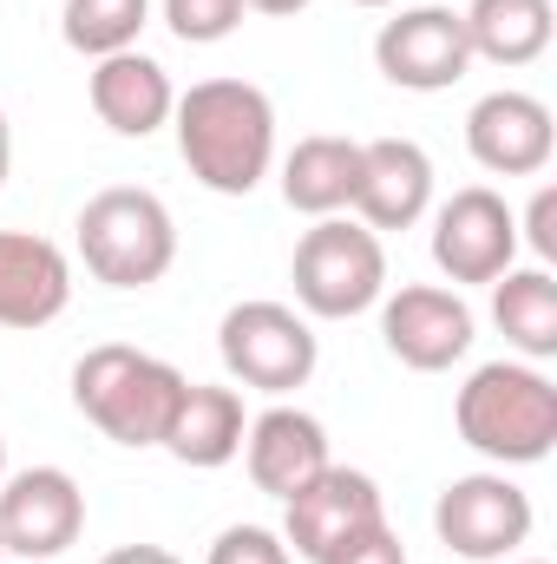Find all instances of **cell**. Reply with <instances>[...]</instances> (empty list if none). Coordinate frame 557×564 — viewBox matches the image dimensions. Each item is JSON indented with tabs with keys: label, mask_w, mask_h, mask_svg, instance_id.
<instances>
[{
	"label": "cell",
	"mask_w": 557,
	"mask_h": 564,
	"mask_svg": "<svg viewBox=\"0 0 557 564\" xmlns=\"http://www.w3.org/2000/svg\"><path fill=\"white\" fill-rule=\"evenodd\" d=\"M354 7H394V0H354Z\"/></svg>",
	"instance_id": "cell-30"
},
{
	"label": "cell",
	"mask_w": 557,
	"mask_h": 564,
	"mask_svg": "<svg viewBox=\"0 0 557 564\" xmlns=\"http://www.w3.org/2000/svg\"><path fill=\"white\" fill-rule=\"evenodd\" d=\"M243 0H164V26L184 40V46H217L243 26Z\"/></svg>",
	"instance_id": "cell-23"
},
{
	"label": "cell",
	"mask_w": 557,
	"mask_h": 564,
	"mask_svg": "<svg viewBox=\"0 0 557 564\" xmlns=\"http://www.w3.org/2000/svg\"><path fill=\"white\" fill-rule=\"evenodd\" d=\"M532 525H538L532 492H525L518 479H505V466H499V473H466V479H452V486L439 492V506H433L439 545L459 552V558H472V564L512 558V552L532 539Z\"/></svg>",
	"instance_id": "cell-8"
},
{
	"label": "cell",
	"mask_w": 557,
	"mask_h": 564,
	"mask_svg": "<svg viewBox=\"0 0 557 564\" xmlns=\"http://www.w3.org/2000/svg\"><path fill=\"white\" fill-rule=\"evenodd\" d=\"M79 257L106 289H151L177 263V217L144 184H106L79 210Z\"/></svg>",
	"instance_id": "cell-4"
},
{
	"label": "cell",
	"mask_w": 557,
	"mask_h": 564,
	"mask_svg": "<svg viewBox=\"0 0 557 564\" xmlns=\"http://www.w3.org/2000/svg\"><path fill=\"white\" fill-rule=\"evenodd\" d=\"M217 355H223L230 381H243L256 394H295V388H308L321 341H315L308 315H295L288 302H237L217 328Z\"/></svg>",
	"instance_id": "cell-6"
},
{
	"label": "cell",
	"mask_w": 557,
	"mask_h": 564,
	"mask_svg": "<svg viewBox=\"0 0 557 564\" xmlns=\"http://www.w3.org/2000/svg\"><path fill=\"white\" fill-rule=\"evenodd\" d=\"M177 394H184V375L125 341H99L73 368V408L119 446H157Z\"/></svg>",
	"instance_id": "cell-3"
},
{
	"label": "cell",
	"mask_w": 557,
	"mask_h": 564,
	"mask_svg": "<svg viewBox=\"0 0 557 564\" xmlns=\"http://www.w3.org/2000/svg\"><path fill=\"white\" fill-rule=\"evenodd\" d=\"M0 558H7V545H0Z\"/></svg>",
	"instance_id": "cell-33"
},
{
	"label": "cell",
	"mask_w": 557,
	"mask_h": 564,
	"mask_svg": "<svg viewBox=\"0 0 557 564\" xmlns=\"http://www.w3.org/2000/svg\"><path fill=\"white\" fill-rule=\"evenodd\" d=\"M243 466H250L256 492L288 499L328 466V426L302 408H263L243 433Z\"/></svg>",
	"instance_id": "cell-17"
},
{
	"label": "cell",
	"mask_w": 557,
	"mask_h": 564,
	"mask_svg": "<svg viewBox=\"0 0 557 564\" xmlns=\"http://www.w3.org/2000/svg\"><path fill=\"white\" fill-rule=\"evenodd\" d=\"M354 184H361V139L315 132L295 139V151L282 158V204L302 217H341L354 204Z\"/></svg>",
	"instance_id": "cell-19"
},
{
	"label": "cell",
	"mask_w": 557,
	"mask_h": 564,
	"mask_svg": "<svg viewBox=\"0 0 557 564\" xmlns=\"http://www.w3.org/2000/svg\"><path fill=\"white\" fill-rule=\"evenodd\" d=\"M288 282H295L302 315L348 322V315H368L387 295V250L368 224L315 217V230H302V243L288 257Z\"/></svg>",
	"instance_id": "cell-5"
},
{
	"label": "cell",
	"mask_w": 557,
	"mask_h": 564,
	"mask_svg": "<svg viewBox=\"0 0 557 564\" xmlns=\"http://www.w3.org/2000/svg\"><path fill=\"white\" fill-rule=\"evenodd\" d=\"M452 426L492 466H538L557 446V388L538 361H485L466 375Z\"/></svg>",
	"instance_id": "cell-2"
},
{
	"label": "cell",
	"mask_w": 557,
	"mask_h": 564,
	"mask_svg": "<svg viewBox=\"0 0 557 564\" xmlns=\"http://www.w3.org/2000/svg\"><path fill=\"white\" fill-rule=\"evenodd\" d=\"M144 20H151V0H66L59 33H66V46H73V53L106 59V53L139 46Z\"/></svg>",
	"instance_id": "cell-22"
},
{
	"label": "cell",
	"mask_w": 557,
	"mask_h": 564,
	"mask_svg": "<svg viewBox=\"0 0 557 564\" xmlns=\"http://www.w3.org/2000/svg\"><path fill=\"white\" fill-rule=\"evenodd\" d=\"M204 564H295V558H288L282 532H270V525H223Z\"/></svg>",
	"instance_id": "cell-24"
},
{
	"label": "cell",
	"mask_w": 557,
	"mask_h": 564,
	"mask_svg": "<svg viewBox=\"0 0 557 564\" xmlns=\"http://www.w3.org/2000/svg\"><path fill=\"white\" fill-rule=\"evenodd\" d=\"M387 525V506H381V486L361 473V466H321L302 492L282 499V545L288 558H335L341 545H354L361 532Z\"/></svg>",
	"instance_id": "cell-7"
},
{
	"label": "cell",
	"mask_w": 557,
	"mask_h": 564,
	"mask_svg": "<svg viewBox=\"0 0 557 564\" xmlns=\"http://www.w3.org/2000/svg\"><path fill=\"white\" fill-rule=\"evenodd\" d=\"M0 479H7V440H0Z\"/></svg>",
	"instance_id": "cell-31"
},
{
	"label": "cell",
	"mask_w": 557,
	"mask_h": 564,
	"mask_svg": "<svg viewBox=\"0 0 557 564\" xmlns=\"http://www.w3.org/2000/svg\"><path fill=\"white\" fill-rule=\"evenodd\" d=\"M243 433H250V414H243V394L237 388H210V381H184L177 408H171V426H164V453L177 466H197V473H217L243 453Z\"/></svg>",
	"instance_id": "cell-18"
},
{
	"label": "cell",
	"mask_w": 557,
	"mask_h": 564,
	"mask_svg": "<svg viewBox=\"0 0 557 564\" xmlns=\"http://www.w3.org/2000/svg\"><path fill=\"white\" fill-rule=\"evenodd\" d=\"M99 564H184V558L164 552V545H119V552H106Z\"/></svg>",
	"instance_id": "cell-27"
},
{
	"label": "cell",
	"mask_w": 557,
	"mask_h": 564,
	"mask_svg": "<svg viewBox=\"0 0 557 564\" xmlns=\"http://www.w3.org/2000/svg\"><path fill=\"white\" fill-rule=\"evenodd\" d=\"M518 243H532L538 263H557V191L551 184L532 197V210H525V224H518Z\"/></svg>",
	"instance_id": "cell-25"
},
{
	"label": "cell",
	"mask_w": 557,
	"mask_h": 564,
	"mask_svg": "<svg viewBox=\"0 0 557 564\" xmlns=\"http://www.w3.org/2000/svg\"><path fill=\"white\" fill-rule=\"evenodd\" d=\"M466 151L479 171L492 177H538L557 151V126L551 106L505 86V93H485L472 112H466Z\"/></svg>",
	"instance_id": "cell-13"
},
{
	"label": "cell",
	"mask_w": 557,
	"mask_h": 564,
	"mask_svg": "<svg viewBox=\"0 0 557 564\" xmlns=\"http://www.w3.org/2000/svg\"><path fill=\"white\" fill-rule=\"evenodd\" d=\"M374 66L401 93H446L472 73V40L452 7H407L374 33Z\"/></svg>",
	"instance_id": "cell-11"
},
{
	"label": "cell",
	"mask_w": 557,
	"mask_h": 564,
	"mask_svg": "<svg viewBox=\"0 0 557 564\" xmlns=\"http://www.w3.org/2000/svg\"><path fill=\"white\" fill-rule=\"evenodd\" d=\"M466 40H472V59H492V66H532L545 59L551 46V0H472L466 13Z\"/></svg>",
	"instance_id": "cell-20"
},
{
	"label": "cell",
	"mask_w": 557,
	"mask_h": 564,
	"mask_svg": "<svg viewBox=\"0 0 557 564\" xmlns=\"http://www.w3.org/2000/svg\"><path fill=\"white\" fill-rule=\"evenodd\" d=\"M73 302V263L53 237L0 230V328H46Z\"/></svg>",
	"instance_id": "cell-15"
},
{
	"label": "cell",
	"mask_w": 557,
	"mask_h": 564,
	"mask_svg": "<svg viewBox=\"0 0 557 564\" xmlns=\"http://www.w3.org/2000/svg\"><path fill=\"white\" fill-rule=\"evenodd\" d=\"M250 13H270V20H288V13H302L308 0H243Z\"/></svg>",
	"instance_id": "cell-28"
},
{
	"label": "cell",
	"mask_w": 557,
	"mask_h": 564,
	"mask_svg": "<svg viewBox=\"0 0 557 564\" xmlns=\"http://www.w3.org/2000/svg\"><path fill=\"white\" fill-rule=\"evenodd\" d=\"M492 322L518 348V361H551L557 355V282L551 270H505L492 282Z\"/></svg>",
	"instance_id": "cell-21"
},
{
	"label": "cell",
	"mask_w": 557,
	"mask_h": 564,
	"mask_svg": "<svg viewBox=\"0 0 557 564\" xmlns=\"http://www.w3.org/2000/svg\"><path fill=\"white\" fill-rule=\"evenodd\" d=\"M86 532V492L66 466H26L0 479V545L7 558L46 564L73 552Z\"/></svg>",
	"instance_id": "cell-10"
},
{
	"label": "cell",
	"mask_w": 557,
	"mask_h": 564,
	"mask_svg": "<svg viewBox=\"0 0 557 564\" xmlns=\"http://www.w3.org/2000/svg\"><path fill=\"white\" fill-rule=\"evenodd\" d=\"M525 564H545V558H525Z\"/></svg>",
	"instance_id": "cell-32"
},
{
	"label": "cell",
	"mask_w": 557,
	"mask_h": 564,
	"mask_svg": "<svg viewBox=\"0 0 557 564\" xmlns=\"http://www.w3.org/2000/svg\"><path fill=\"white\" fill-rule=\"evenodd\" d=\"M381 341L401 368L439 375L452 361H466L472 348V308L459 302V289L439 282H401L394 295H381Z\"/></svg>",
	"instance_id": "cell-12"
},
{
	"label": "cell",
	"mask_w": 557,
	"mask_h": 564,
	"mask_svg": "<svg viewBox=\"0 0 557 564\" xmlns=\"http://www.w3.org/2000/svg\"><path fill=\"white\" fill-rule=\"evenodd\" d=\"M177 158L217 197H250L276 164V106L250 79H197L171 106Z\"/></svg>",
	"instance_id": "cell-1"
},
{
	"label": "cell",
	"mask_w": 557,
	"mask_h": 564,
	"mask_svg": "<svg viewBox=\"0 0 557 564\" xmlns=\"http://www.w3.org/2000/svg\"><path fill=\"white\" fill-rule=\"evenodd\" d=\"M433 263L446 282H499L518 263V210L485 184L452 191L433 210Z\"/></svg>",
	"instance_id": "cell-9"
},
{
	"label": "cell",
	"mask_w": 557,
	"mask_h": 564,
	"mask_svg": "<svg viewBox=\"0 0 557 564\" xmlns=\"http://www.w3.org/2000/svg\"><path fill=\"white\" fill-rule=\"evenodd\" d=\"M7 164H13V132H7V112H0V184H7Z\"/></svg>",
	"instance_id": "cell-29"
},
{
	"label": "cell",
	"mask_w": 557,
	"mask_h": 564,
	"mask_svg": "<svg viewBox=\"0 0 557 564\" xmlns=\"http://www.w3.org/2000/svg\"><path fill=\"white\" fill-rule=\"evenodd\" d=\"M361 224L381 237V230H414L419 217L433 210V158L414 139H368L361 144V184H354V204Z\"/></svg>",
	"instance_id": "cell-14"
},
{
	"label": "cell",
	"mask_w": 557,
	"mask_h": 564,
	"mask_svg": "<svg viewBox=\"0 0 557 564\" xmlns=\"http://www.w3.org/2000/svg\"><path fill=\"white\" fill-rule=\"evenodd\" d=\"M321 564H407V545H401L394 525H374V532H361L354 545H341L335 558H321Z\"/></svg>",
	"instance_id": "cell-26"
},
{
	"label": "cell",
	"mask_w": 557,
	"mask_h": 564,
	"mask_svg": "<svg viewBox=\"0 0 557 564\" xmlns=\"http://www.w3.org/2000/svg\"><path fill=\"white\" fill-rule=\"evenodd\" d=\"M86 93H92V112H99V126H112L119 139H151L157 126H171V106H177V86H171V73H164L151 53H139V46L92 59V79H86Z\"/></svg>",
	"instance_id": "cell-16"
}]
</instances>
